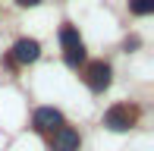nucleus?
Masks as SVG:
<instances>
[{"instance_id":"obj_1","label":"nucleus","mask_w":154,"mask_h":151,"mask_svg":"<svg viewBox=\"0 0 154 151\" xmlns=\"http://www.w3.org/2000/svg\"><path fill=\"white\" fill-rule=\"evenodd\" d=\"M60 44H63V57H66L69 66H79L82 60H85V44H82L79 32H75L72 25H63L60 29Z\"/></svg>"},{"instance_id":"obj_2","label":"nucleus","mask_w":154,"mask_h":151,"mask_svg":"<svg viewBox=\"0 0 154 151\" xmlns=\"http://www.w3.org/2000/svg\"><path fill=\"white\" fill-rule=\"evenodd\" d=\"M132 123H135V110H132V107H126V104L110 107L107 116H104V126H107V129H113V132H126Z\"/></svg>"},{"instance_id":"obj_3","label":"nucleus","mask_w":154,"mask_h":151,"mask_svg":"<svg viewBox=\"0 0 154 151\" xmlns=\"http://www.w3.org/2000/svg\"><path fill=\"white\" fill-rule=\"evenodd\" d=\"M85 82L91 91H104V88L110 85V66L104 63V60H94V63H88L85 69Z\"/></svg>"},{"instance_id":"obj_4","label":"nucleus","mask_w":154,"mask_h":151,"mask_svg":"<svg viewBox=\"0 0 154 151\" xmlns=\"http://www.w3.org/2000/svg\"><path fill=\"white\" fill-rule=\"evenodd\" d=\"M63 126V113L57 107H38L35 110V129H41V132H57Z\"/></svg>"},{"instance_id":"obj_5","label":"nucleus","mask_w":154,"mask_h":151,"mask_svg":"<svg viewBox=\"0 0 154 151\" xmlns=\"http://www.w3.org/2000/svg\"><path fill=\"white\" fill-rule=\"evenodd\" d=\"M38 54H41V44H38V41L22 38V41L13 44V63H35Z\"/></svg>"},{"instance_id":"obj_6","label":"nucleus","mask_w":154,"mask_h":151,"mask_svg":"<svg viewBox=\"0 0 154 151\" xmlns=\"http://www.w3.org/2000/svg\"><path fill=\"white\" fill-rule=\"evenodd\" d=\"M54 151H79V132L69 126H60L54 135Z\"/></svg>"},{"instance_id":"obj_7","label":"nucleus","mask_w":154,"mask_h":151,"mask_svg":"<svg viewBox=\"0 0 154 151\" xmlns=\"http://www.w3.org/2000/svg\"><path fill=\"white\" fill-rule=\"evenodd\" d=\"M129 10L135 16H148V13H154V0H129Z\"/></svg>"},{"instance_id":"obj_8","label":"nucleus","mask_w":154,"mask_h":151,"mask_svg":"<svg viewBox=\"0 0 154 151\" xmlns=\"http://www.w3.org/2000/svg\"><path fill=\"white\" fill-rule=\"evenodd\" d=\"M19 6H35V3H41V0H16Z\"/></svg>"}]
</instances>
